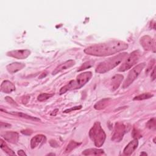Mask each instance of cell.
I'll return each mask as SVG.
<instances>
[{"instance_id":"8fae6325","label":"cell","mask_w":156,"mask_h":156,"mask_svg":"<svg viewBox=\"0 0 156 156\" xmlns=\"http://www.w3.org/2000/svg\"><path fill=\"white\" fill-rule=\"evenodd\" d=\"M76 62L74 60H67L66 62H65L64 63L59 65L58 66H57L55 69L52 71V75H55L65 69H67L71 67H72L73 66H74L75 65Z\"/></svg>"},{"instance_id":"4dcf8cb0","label":"cell","mask_w":156,"mask_h":156,"mask_svg":"<svg viewBox=\"0 0 156 156\" xmlns=\"http://www.w3.org/2000/svg\"><path fill=\"white\" fill-rule=\"evenodd\" d=\"M30 130H22V131H21V133H23V134L26 135V133L27 132V135H30V134L32 133V132H30Z\"/></svg>"},{"instance_id":"4fadbf2b","label":"cell","mask_w":156,"mask_h":156,"mask_svg":"<svg viewBox=\"0 0 156 156\" xmlns=\"http://www.w3.org/2000/svg\"><path fill=\"white\" fill-rule=\"evenodd\" d=\"M46 140V136L42 134H38L34 136L30 140V147L32 149H34L38 146L44 143Z\"/></svg>"},{"instance_id":"3957f363","label":"cell","mask_w":156,"mask_h":156,"mask_svg":"<svg viewBox=\"0 0 156 156\" xmlns=\"http://www.w3.org/2000/svg\"><path fill=\"white\" fill-rule=\"evenodd\" d=\"M92 73L90 71L84 72L79 74L76 79L71 80L60 90V94H62L68 91L77 90L84 86L91 78Z\"/></svg>"},{"instance_id":"7402d4cb","label":"cell","mask_w":156,"mask_h":156,"mask_svg":"<svg viewBox=\"0 0 156 156\" xmlns=\"http://www.w3.org/2000/svg\"><path fill=\"white\" fill-rule=\"evenodd\" d=\"M80 144H81L80 143H77L74 141H71L65 149V152L68 153V152H71V151L74 149L76 147L79 146Z\"/></svg>"},{"instance_id":"44dd1931","label":"cell","mask_w":156,"mask_h":156,"mask_svg":"<svg viewBox=\"0 0 156 156\" xmlns=\"http://www.w3.org/2000/svg\"><path fill=\"white\" fill-rule=\"evenodd\" d=\"M153 96H154L153 94H152L151 93H143V94H141L140 95L135 96L133 99V101H142V100L149 99V98H152Z\"/></svg>"},{"instance_id":"7c38bea8","label":"cell","mask_w":156,"mask_h":156,"mask_svg":"<svg viewBox=\"0 0 156 156\" xmlns=\"http://www.w3.org/2000/svg\"><path fill=\"white\" fill-rule=\"evenodd\" d=\"M1 136L5 140L13 144H16L18 141L19 139L18 133L13 131H7L2 133Z\"/></svg>"},{"instance_id":"5b68a950","label":"cell","mask_w":156,"mask_h":156,"mask_svg":"<svg viewBox=\"0 0 156 156\" xmlns=\"http://www.w3.org/2000/svg\"><path fill=\"white\" fill-rule=\"evenodd\" d=\"M140 57L141 52L139 50H135L133 51L124 60V62L121 64V65L119 68L118 71L123 72L129 69L139 61Z\"/></svg>"},{"instance_id":"d6986e66","label":"cell","mask_w":156,"mask_h":156,"mask_svg":"<svg viewBox=\"0 0 156 156\" xmlns=\"http://www.w3.org/2000/svg\"><path fill=\"white\" fill-rule=\"evenodd\" d=\"M1 148L7 154L9 155H15V153L6 144L5 141L2 139H1Z\"/></svg>"},{"instance_id":"cb8c5ba5","label":"cell","mask_w":156,"mask_h":156,"mask_svg":"<svg viewBox=\"0 0 156 156\" xmlns=\"http://www.w3.org/2000/svg\"><path fill=\"white\" fill-rule=\"evenodd\" d=\"M54 94H50V93H41L40 95H38L37 99L38 101L42 102V101H44L47 99H48L49 98H51Z\"/></svg>"},{"instance_id":"30bf717a","label":"cell","mask_w":156,"mask_h":156,"mask_svg":"<svg viewBox=\"0 0 156 156\" xmlns=\"http://www.w3.org/2000/svg\"><path fill=\"white\" fill-rule=\"evenodd\" d=\"M123 79V76L119 74H115V76H113L109 82V86L111 90L115 91L116 89H118L119 85H121Z\"/></svg>"},{"instance_id":"603a6c76","label":"cell","mask_w":156,"mask_h":156,"mask_svg":"<svg viewBox=\"0 0 156 156\" xmlns=\"http://www.w3.org/2000/svg\"><path fill=\"white\" fill-rule=\"evenodd\" d=\"M93 63H94V61H93V60H90V61H88V62H85L84 63H83L79 67V68L78 69L77 71H83V70H85V69H86L87 68H90L91 66H93Z\"/></svg>"},{"instance_id":"484cf974","label":"cell","mask_w":156,"mask_h":156,"mask_svg":"<svg viewBox=\"0 0 156 156\" xmlns=\"http://www.w3.org/2000/svg\"><path fill=\"white\" fill-rule=\"evenodd\" d=\"M82 108V105H79V106H77V107H74L73 108H71L70 109H66L64 111V113H68L72 110H78Z\"/></svg>"},{"instance_id":"ac0fdd59","label":"cell","mask_w":156,"mask_h":156,"mask_svg":"<svg viewBox=\"0 0 156 156\" xmlns=\"http://www.w3.org/2000/svg\"><path fill=\"white\" fill-rule=\"evenodd\" d=\"M9 113H10V114H12V115H15V116H18L21 117V118H26V119H30V120L35 121H40V119L39 118H36V117H34V116L28 115L25 114V113H22V112H9Z\"/></svg>"},{"instance_id":"2e32d148","label":"cell","mask_w":156,"mask_h":156,"mask_svg":"<svg viewBox=\"0 0 156 156\" xmlns=\"http://www.w3.org/2000/svg\"><path fill=\"white\" fill-rule=\"evenodd\" d=\"M25 66V64L23 63H19V62H14L12 63H10L7 66V71L13 74L18 71L22 69Z\"/></svg>"},{"instance_id":"5bb4252c","label":"cell","mask_w":156,"mask_h":156,"mask_svg":"<svg viewBox=\"0 0 156 156\" xmlns=\"http://www.w3.org/2000/svg\"><path fill=\"white\" fill-rule=\"evenodd\" d=\"M138 145V141L137 139L135 138L134 140H132L128 143V144L124 149V151H123L124 154L126 155H130L137 148Z\"/></svg>"},{"instance_id":"6da1fadb","label":"cell","mask_w":156,"mask_h":156,"mask_svg":"<svg viewBox=\"0 0 156 156\" xmlns=\"http://www.w3.org/2000/svg\"><path fill=\"white\" fill-rule=\"evenodd\" d=\"M127 48L128 44L123 41L110 40L90 46L84 49V52L88 55L104 57L119 52Z\"/></svg>"},{"instance_id":"1f68e13d","label":"cell","mask_w":156,"mask_h":156,"mask_svg":"<svg viewBox=\"0 0 156 156\" xmlns=\"http://www.w3.org/2000/svg\"><path fill=\"white\" fill-rule=\"evenodd\" d=\"M140 155H147V154H146V153H144V152H142V153H141V154H140Z\"/></svg>"},{"instance_id":"52a82bcc","label":"cell","mask_w":156,"mask_h":156,"mask_svg":"<svg viewBox=\"0 0 156 156\" xmlns=\"http://www.w3.org/2000/svg\"><path fill=\"white\" fill-rule=\"evenodd\" d=\"M126 133V126L121 122H118L115 124L113 134L112 135V140L119 142L123 138L124 133Z\"/></svg>"},{"instance_id":"277c9868","label":"cell","mask_w":156,"mask_h":156,"mask_svg":"<svg viewBox=\"0 0 156 156\" xmlns=\"http://www.w3.org/2000/svg\"><path fill=\"white\" fill-rule=\"evenodd\" d=\"M89 136L97 147H101L104 143L106 135L99 122H95L89 132Z\"/></svg>"},{"instance_id":"d4e9b609","label":"cell","mask_w":156,"mask_h":156,"mask_svg":"<svg viewBox=\"0 0 156 156\" xmlns=\"http://www.w3.org/2000/svg\"><path fill=\"white\" fill-rule=\"evenodd\" d=\"M146 127L150 129H155V119L154 118L151 119L146 124Z\"/></svg>"},{"instance_id":"ffe728a7","label":"cell","mask_w":156,"mask_h":156,"mask_svg":"<svg viewBox=\"0 0 156 156\" xmlns=\"http://www.w3.org/2000/svg\"><path fill=\"white\" fill-rule=\"evenodd\" d=\"M108 100H109V99H103L98 101L94 105V108L96 110H101L102 108H104L106 107V105H107Z\"/></svg>"},{"instance_id":"ba28073f","label":"cell","mask_w":156,"mask_h":156,"mask_svg":"<svg viewBox=\"0 0 156 156\" xmlns=\"http://www.w3.org/2000/svg\"><path fill=\"white\" fill-rule=\"evenodd\" d=\"M140 44L146 51H151L155 52V40L149 35L143 36L140 40Z\"/></svg>"},{"instance_id":"f546056e","label":"cell","mask_w":156,"mask_h":156,"mask_svg":"<svg viewBox=\"0 0 156 156\" xmlns=\"http://www.w3.org/2000/svg\"><path fill=\"white\" fill-rule=\"evenodd\" d=\"M151 77L152 78V80L155 79V67L153 68L152 72L151 73Z\"/></svg>"},{"instance_id":"d6a6232c","label":"cell","mask_w":156,"mask_h":156,"mask_svg":"<svg viewBox=\"0 0 156 156\" xmlns=\"http://www.w3.org/2000/svg\"><path fill=\"white\" fill-rule=\"evenodd\" d=\"M54 155L55 154H48V155Z\"/></svg>"},{"instance_id":"8992f818","label":"cell","mask_w":156,"mask_h":156,"mask_svg":"<svg viewBox=\"0 0 156 156\" xmlns=\"http://www.w3.org/2000/svg\"><path fill=\"white\" fill-rule=\"evenodd\" d=\"M145 66H146L145 63H141L137 65L134 68H133L129 71L126 79L124 80L122 84V88H126L130 85H131L132 83H133V82L137 78V77L139 76L140 73L144 68Z\"/></svg>"},{"instance_id":"e0dca14e","label":"cell","mask_w":156,"mask_h":156,"mask_svg":"<svg viewBox=\"0 0 156 156\" xmlns=\"http://www.w3.org/2000/svg\"><path fill=\"white\" fill-rule=\"evenodd\" d=\"M82 154L83 155H101L105 154L102 149L96 148H90L85 149L82 152Z\"/></svg>"},{"instance_id":"9c48e42d","label":"cell","mask_w":156,"mask_h":156,"mask_svg":"<svg viewBox=\"0 0 156 156\" xmlns=\"http://www.w3.org/2000/svg\"><path fill=\"white\" fill-rule=\"evenodd\" d=\"M30 54V51L29 49H17L9 51L7 55L18 59H25Z\"/></svg>"},{"instance_id":"f1b7e54d","label":"cell","mask_w":156,"mask_h":156,"mask_svg":"<svg viewBox=\"0 0 156 156\" xmlns=\"http://www.w3.org/2000/svg\"><path fill=\"white\" fill-rule=\"evenodd\" d=\"M18 155H21V156H23V155H26L27 154L24 152V151H23V150H19V151H18Z\"/></svg>"},{"instance_id":"7a4b0ae2","label":"cell","mask_w":156,"mask_h":156,"mask_svg":"<svg viewBox=\"0 0 156 156\" xmlns=\"http://www.w3.org/2000/svg\"><path fill=\"white\" fill-rule=\"evenodd\" d=\"M128 55L127 52L119 53L112 57H110L102 62L100 63L96 68V72L97 73L102 74L105 73L118 66L123 60H124L126 57Z\"/></svg>"},{"instance_id":"4316f807","label":"cell","mask_w":156,"mask_h":156,"mask_svg":"<svg viewBox=\"0 0 156 156\" xmlns=\"http://www.w3.org/2000/svg\"><path fill=\"white\" fill-rule=\"evenodd\" d=\"M5 100H6V101L7 102H8L9 103H10V104H13V105H16V103H15V102L13 101V99H12L10 97H5Z\"/></svg>"},{"instance_id":"9a60e30c","label":"cell","mask_w":156,"mask_h":156,"mask_svg":"<svg viewBox=\"0 0 156 156\" xmlns=\"http://www.w3.org/2000/svg\"><path fill=\"white\" fill-rule=\"evenodd\" d=\"M15 90V85L9 80H4L1 85V91L5 93H10Z\"/></svg>"},{"instance_id":"83f0119b","label":"cell","mask_w":156,"mask_h":156,"mask_svg":"<svg viewBox=\"0 0 156 156\" xmlns=\"http://www.w3.org/2000/svg\"><path fill=\"white\" fill-rule=\"evenodd\" d=\"M11 125L7 123H3V122H1V127H10Z\"/></svg>"}]
</instances>
